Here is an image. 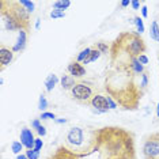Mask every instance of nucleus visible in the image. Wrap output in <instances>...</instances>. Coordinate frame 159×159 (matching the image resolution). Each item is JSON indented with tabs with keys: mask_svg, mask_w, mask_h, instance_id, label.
<instances>
[{
	"mask_svg": "<svg viewBox=\"0 0 159 159\" xmlns=\"http://www.w3.org/2000/svg\"><path fill=\"white\" fill-rule=\"evenodd\" d=\"M22 148H23V144L20 143V142H12V144H11V150H12V152H14V154L19 155V154H20V151H22Z\"/></svg>",
	"mask_w": 159,
	"mask_h": 159,
	"instance_id": "5701e85b",
	"label": "nucleus"
},
{
	"mask_svg": "<svg viewBox=\"0 0 159 159\" xmlns=\"http://www.w3.org/2000/svg\"><path fill=\"white\" fill-rule=\"evenodd\" d=\"M0 15L3 18L6 30L8 31H29L30 29V14L20 4V2L2 0L0 2Z\"/></svg>",
	"mask_w": 159,
	"mask_h": 159,
	"instance_id": "20e7f679",
	"label": "nucleus"
},
{
	"mask_svg": "<svg viewBox=\"0 0 159 159\" xmlns=\"http://www.w3.org/2000/svg\"><path fill=\"white\" fill-rule=\"evenodd\" d=\"M41 118L42 120H50V118H52V120H56V116L53 113H50V111H44V113L41 114Z\"/></svg>",
	"mask_w": 159,
	"mask_h": 159,
	"instance_id": "bb28decb",
	"label": "nucleus"
},
{
	"mask_svg": "<svg viewBox=\"0 0 159 159\" xmlns=\"http://www.w3.org/2000/svg\"><path fill=\"white\" fill-rule=\"evenodd\" d=\"M95 95V87L89 82H78L71 90V97L79 103H90Z\"/></svg>",
	"mask_w": 159,
	"mask_h": 159,
	"instance_id": "423d86ee",
	"label": "nucleus"
},
{
	"mask_svg": "<svg viewBox=\"0 0 159 159\" xmlns=\"http://www.w3.org/2000/svg\"><path fill=\"white\" fill-rule=\"evenodd\" d=\"M90 105L95 109L97 113H106L109 107V102H107V97L102 95V94H95L93 99L90 101Z\"/></svg>",
	"mask_w": 159,
	"mask_h": 159,
	"instance_id": "6e6552de",
	"label": "nucleus"
},
{
	"mask_svg": "<svg viewBox=\"0 0 159 159\" xmlns=\"http://www.w3.org/2000/svg\"><path fill=\"white\" fill-rule=\"evenodd\" d=\"M133 23H135L136 27H137V33H139V34L144 33V23H143L142 18H140V16H135V18H133Z\"/></svg>",
	"mask_w": 159,
	"mask_h": 159,
	"instance_id": "aec40b11",
	"label": "nucleus"
},
{
	"mask_svg": "<svg viewBox=\"0 0 159 159\" xmlns=\"http://www.w3.org/2000/svg\"><path fill=\"white\" fill-rule=\"evenodd\" d=\"M91 50H93L91 48H86V49H83L82 52L78 55V59H76L78 63H82V64L84 63V61L90 57V53H91Z\"/></svg>",
	"mask_w": 159,
	"mask_h": 159,
	"instance_id": "f3484780",
	"label": "nucleus"
},
{
	"mask_svg": "<svg viewBox=\"0 0 159 159\" xmlns=\"http://www.w3.org/2000/svg\"><path fill=\"white\" fill-rule=\"evenodd\" d=\"M142 14H143V16H144V18H147V15H148V8H147L146 6H143V7H142Z\"/></svg>",
	"mask_w": 159,
	"mask_h": 159,
	"instance_id": "f704fd0d",
	"label": "nucleus"
},
{
	"mask_svg": "<svg viewBox=\"0 0 159 159\" xmlns=\"http://www.w3.org/2000/svg\"><path fill=\"white\" fill-rule=\"evenodd\" d=\"M99 56H101V52L98 49H93L91 50V53H90V57L87 60L84 61L83 64H89V63H93V61H95V60H98L99 59Z\"/></svg>",
	"mask_w": 159,
	"mask_h": 159,
	"instance_id": "6ab92c4d",
	"label": "nucleus"
},
{
	"mask_svg": "<svg viewBox=\"0 0 159 159\" xmlns=\"http://www.w3.org/2000/svg\"><path fill=\"white\" fill-rule=\"evenodd\" d=\"M46 107H48V101H46L44 94H41L39 98H38V109L39 110H45Z\"/></svg>",
	"mask_w": 159,
	"mask_h": 159,
	"instance_id": "4be33fe9",
	"label": "nucleus"
},
{
	"mask_svg": "<svg viewBox=\"0 0 159 159\" xmlns=\"http://www.w3.org/2000/svg\"><path fill=\"white\" fill-rule=\"evenodd\" d=\"M60 83H61V87L64 90H72L75 84H76V82H75V78H72L71 75H63L60 79Z\"/></svg>",
	"mask_w": 159,
	"mask_h": 159,
	"instance_id": "4468645a",
	"label": "nucleus"
},
{
	"mask_svg": "<svg viewBox=\"0 0 159 159\" xmlns=\"http://www.w3.org/2000/svg\"><path fill=\"white\" fill-rule=\"evenodd\" d=\"M147 86H148V71H146L142 76H140V89L144 90Z\"/></svg>",
	"mask_w": 159,
	"mask_h": 159,
	"instance_id": "b1692460",
	"label": "nucleus"
},
{
	"mask_svg": "<svg viewBox=\"0 0 159 159\" xmlns=\"http://www.w3.org/2000/svg\"><path fill=\"white\" fill-rule=\"evenodd\" d=\"M142 154L144 159H159V132L151 133L144 139Z\"/></svg>",
	"mask_w": 159,
	"mask_h": 159,
	"instance_id": "0eeeda50",
	"label": "nucleus"
},
{
	"mask_svg": "<svg viewBox=\"0 0 159 159\" xmlns=\"http://www.w3.org/2000/svg\"><path fill=\"white\" fill-rule=\"evenodd\" d=\"M107 102H109V107H110V109H116V107H117V102H116L113 98H110V97H107Z\"/></svg>",
	"mask_w": 159,
	"mask_h": 159,
	"instance_id": "c756f323",
	"label": "nucleus"
},
{
	"mask_svg": "<svg viewBox=\"0 0 159 159\" xmlns=\"http://www.w3.org/2000/svg\"><path fill=\"white\" fill-rule=\"evenodd\" d=\"M135 75L129 70L114 68L105 82V90L124 109H136L142 99L143 90L133 80Z\"/></svg>",
	"mask_w": 159,
	"mask_h": 159,
	"instance_id": "f03ea898",
	"label": "nucleus"
},
{
	"mask_svg": "<svg viewBox=\"0 0 159 159\" xmlns=\"http://www.w3.org/2000/svg\"><path fill=\"white\" fill-rule=\"evenodd\" d=\"M68 72L72 78H82L86 75V68L82 63H78V61H72L68 66Z\"/></svg>",
	"mask_w": 159,
	"mask_h": 159,
	"instance_id": "9b49d317",
	"label": "nucleus"
},
{
	"mask_svg": "<svg viewBox=\"0 0 159 159\" xmlns=\"http://www.w3.org/2000/svg\"><path fill=\"white\" fill-rule=\"evenodd\" d=\"M14 59V50L6 46L0 48V71H4L6 67H8L11 64Z\"/></svg>",
	"mask_w": 159,
	"mask_h": 159,
	"instance_id": "1a4fd4ad",
	"label": "nucleus"
},
{
	"mask_svg": "<svg viewBox=\"0 0 159 159\" xmlns=\"http://www.w3.org/2000/svg\"><path fill=\"white\" fill-rule=\"evenodd\" d=\"M137 60L140 61V63L143 64V66H146V64H148V57L146 55H142V56H139L137 57Z\"/></svg>",
	"mask_w": 159,
	"mask_h": 159,
	"instance_id": "7c9ffc66",
	"label": "nucleus"
},
{
	"mask_svg": "<svg viewBox=\"0 0 159 159\" xmlns=\"http://www.w3.org/2000/svg\"><path fill=\"white\" fill-rule=\"evenodd\" d=\"M126 70H129L133 75H140V76H142L144 72H146V68H144V66L137 59L131 60V63H129V66H128Z\"/></svg>",
	"mask_w": 159,
	"mask_h": 159,
	"instance_id": "ddd939ff",
	"label": "nucleus"
},
{
	"mask_svg": "<svg viewBox=\"0 0 159 159\" xmlns=\"http://www.w3.org/2000/svg\"><path fill=\"white\" fill-rule=\"evenodd\" d=\"M131 6L133 7V10H139V7H140V3L137 2V0H133V2H131Z\"/></svg>",
	"mask_w": 159,
	"mask_h": 159,
	"instance_id": "72a5a7b5",
	"label": "nucleus"
},
{
	"mask_svg": "<svg viewBox=\"0 0 159 159\" xmlns=\"http://www.w3.org/2000/svg\"><path fill=\"white\" fill-rule=\"evenodd\" d=\"M55 121L57 122V124H66V122H67V120H66V118H56Z\"/></svg>",
	"mask_w": 159,
	"mask_h": 159,
	"instance_id": "c9c22d12",
	"label": "nucleus"
},
{
	"mask_svg": "<svg viewBox=\"0 0 159 159\" xmlns=\"http://www.w3.org/2000/svg\"><path fill=\"white\" fill-rule=\"evenodd\" d=\"M16 159H27V157H26V155L20 154V155H18V157H16Z\"/></svg>",
	"mask_w": 159,
	"mask_h": 159,
	"instance_id": "4c0bfd02",
	"label": "nucleus"
},
{
	"mask_svg": "<svg viewBox=\"0 0 159 159\" xmlns=\"http://www.w3.org/2000/svg\"><path fill=\"white\" fill-rule=\"evenodd\" d=\"M37 133H38L39 136H45V135H46V128H45L44 125H41V126H39V128L37 129Z\"/></svg>",
	"mask_w": 159,
	"mask_h": 159,
	"instance_id": "473e14b6",
	"label": "nucleus"
},
{
	"mask_svg": "<svg viewBox=\"0 0 159 159\" xmlns=\"http://www.w3.org/2000/svg\"><path fill=\"white\" fill-rule=\"evenodd\" d=\"M31 126H33V128L35 129V131H37V129L39 128V126H41V122H39V118H35V120L31 121Z\"/></svg>",
	"mask_w": 159,
	"mask_h": 159,
	"instance_id": "2f4dec72",
	"label": "nucleus"
},
{
	"mask_svg": "<svg viewBox=\"0 0 159 159\" xmlns=\"http://www.w3.org/2000/svg\"><path fill=\"white\" fill-rule=\"evenodd\" d=\"M49 159H136L131 132L117 126L91 129L78 150L59 147Z\"/></svg>",
	"mask_w": 159,
	"mask_h": 159,
	"instance_id": "f257e3e1",
	"label": "nucleus"
},
{
	"mask_svg": "<svg viewBox=\"0 0 159 159\" xmlns=\"http://www.w3.org/2000/svg\"><path fill=\"white\" fill-rule=\"evenodd\" d=\"M128 6H129L128 0H124V2H121V7H128Z\"/></svg>",
	"mask_w": 159,
	"mask_h": 159,
	"instance_id": "e433bc0d",
	"label": "nucleus"
},
{
	"mask_svg": "<svg viewBox=\"0 0 159 159\" xmlns=\"http://www.w3.org/2000/svg\"><path fill=\"white\" fill-rule=\"evenodd\" d=\"M26 42H27V31H19V35H18V39L15 42V45L12 46V50L14 53L15 52H22L25 49V46H26Z\"/></svg>",
	"mask_w": 159,
	"mask_h": 159,
	"instance_id": "f8f14e48",
	"label": "nucleus"
},
{
	"mask_svg": "<svg viewBox=\"0 0 159 159\" xmlns=\"http://www.w3.org/2000/svg\"><path fill=\"white\" fill-rule=\"evenodd\" d=\"M34 142H35V139H34L33 132L29 128H23L22 131H20V143L23 144V147H26L27 150H33Z\"/></svg>",
	"mask_w": 159,
	"mask_h": 159,
	"instance_id": "9d476101",
	"label": "nucleus"
},
{
	"mask_svg": "<svg viewBox=\"0 0 159 159\" xmlns=\"http://www.w3.org/2000/svg\"><path fill=\"white\" fill-rule=\"evenodd\" d=\"M97 49H98L101 53H107V50H110L109 48H107V45H105L103 42H99V44H97Z\"/></svg>",
	"mask_w": 159,
	"mask_h": 159,
	"instance_id": "cd10ccee",
	"label": "nucleus"
},
{
	"mask_svg": "<svg viewBox=\"0 0 159 159\" xmlns=\"http://www.w3.org/2000/svg\"><path fill=\"white\" fill-rule=\"evenodd\" d=\"M150 35L151 39H154L155 42H159V23L157 20H152L150 25Z\"/></svg>",
	"mask_w": 159,
	"mask_h": 159,
	"instance_id": "2eb2a0df",
	"label": "nucleus"
},
{
	"mask_svg": "<svg viewBox=\"0 0 159 159\" xmlns=\"http://www.w3.org/2000/svg\"><path fill=\"white\" fill-rule=\"evenodd\" d=\"M35 29H39V19H37V22H35Z\"/></svg>",
	"mask_w": 159,
	"mask_h": 159,
	"instance_id": "58836bf2",
	"label": "nucleus"
},
{
	"mask_svg": "<svg viewBox=\"0 0 159 159\" xmlns=\"http://www.w3.org/2000/svg\"><path fill=\"white\" fill-rule=\"evenodd\" d=\"M70 6H71L70 0H57V2H55V4H53V7H55L56 10H60V11L67 10Z\"/></svg>",
	"mask_w": 159,
	"mask_h": 159,
	"instance_id": "a211bd4d",
	"label": "nucleus"
},
{
	"mask_svg": "<svg viewBox=\"0 0 159 159\" xmlns=\"http://www.w3.org/2000/svg\"><path fill=\"white\" fill-rule=\"evenodd\" d=\"M42 146H44V142H42L41 139H35V142H34V150L39 151L42 148Z\"/></svg>",
	"mask_w": 159,
	"mask_h": 159,
	"instance_id": "c85d7f7f",
	"label": "nucleus"
},
{
	"mask_svg": "<svg viewBox=\"0 0 159 159\" xmlns=\"http://www.w3.org/2000/svg\"><path fill=\"white\" fill-rule=\"evenodd\" d=\"M146 42L137 31H124L118 34L110 46V61L114 68L126 70L131 60L137 59L146 52Z\"/></svg>",
	"mask_w": 159,
	"mask_h": 159,
	"instance_id": "7ed1b4c3",
	"label": "nucleus"
},
{
	"mask_svg": "<svg viewBox=\"0 0 159 159\" xmlns=\"http://www.w3.org/2000/svg\"><path fill=\"white\" fill-rule=\"evenodd\" d=\"M66 16V12L64 11H60V10H52V12H50V18L52 19H59V18H64Z\"/></svg>",
	"mask_w": 159,
	"mask_h": 159,
	"instance_id": "393cba45",
	"label": "nucleus"
},
{
	"mask_svg": "<svg viewBox=\"0 0 159 159\" xmlns=\"http://www.w3.org/2000/svg\"><path fill=\"white\" fill-rule=\"evenodd\" d=\"M26 157H27V159H38L39 158V151H37V150H27L26 151Z\"/></svg>",
	"mask_w": 159,
	"mask_h": 159,
	"instance_id": "a878e982",
	"label": "nucleus"
},
{
	"mask_svg": "<svg viewBox=\"0 0 159 159\" xmlns=\"http://www.w3.org/2000/svg\"><path fill=\"white\" fill-rule=\"evenodd\" d=\"M89 131L82 126H72L70 131L67 132L66 139H64L63 147L68 148V150H78L86 142Z\"/></svg>",
	"mask_w": 159,
	"mask_h": 159,
	"instance_id": "39448f33",
	"label": "nucleus"
},
{
	"mask_svg": "<svg viewBox=\"0 0 159 159\" xmlns=\"http://www.w3.org/2000/svg\"><path fill=\"white\" fill-rule=\"evenodd\" d=\"M20 4H22L25 8H26V11L30 14V12H33L34 11V3L33 2H29V0H20Z\"/></svg>",
	"mask_w": 159,
	"mask_h": 159,
	"instance_id": "412c9836",
	"label": "nucleus"
},
{
	"mask_svg": "<svg viewBox=\"0 0 159 159\" xmlns=\"http://www.w3.org/2000/svg\"><path fill=\"white\" fill-rule=\"evenodd\" d=\"M157 116H158V117H159V103L157 105Z\"/></svg>",
	"mask_w": 159,
	"mask_h": 159,
	"instance_id": "ea45409f",
	"label": "nucleus"
},
{
	"mask_svg": "<svg viewBox=\"0 0 159 159\" xmlns=\"http://www.w3.org/2000/svg\"><path fill=\"white\" fill-rule=\"evenodd\" d=\"M57 82H59V79H57V76L55 74H52V75H49L48 78H46V80H45V89H46V91H52L53 89H55V86L57 84Z\"/></svg>",
	"mask_w": 159,
	"mask_h": 159,
	"instance_id": "dca6fc26",
	"label": "nucleus"
}]
</instances>
